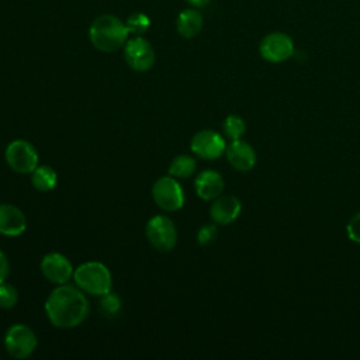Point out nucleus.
Instances as JSON below:
<instances>
[{
	"instance_id": "1",
	"label": "nucleus",
	"mask_w": 360,
	"mask_h": 360,
	"mask_svg": "<svg viewBox=\"0 0 360 360\" xmlns=\"http://www.w3.org/2000/svg\"><path fill=\"white\" fill-rule=\"evenodd\" d=\"M89 311L84 292L70 284H60L45 301V314L49 322L60 329L79 326L87 318Z\"/></svg>"
},
{
	"instance_id": "2",
	"label": "nucleus",
	"mask_w": 360,
	"mask_h": 360,
	"mask_svg": "<svg viewBox=\"0 0 360 360\" xmlns=\"http://www.w3.org/2000/svg\"><path fill=\"white\" fill-rule=\"evenodd\" d=\"M129 31L125 21L114 14H101L93 20L89 28L91 45L101 52H115L124 48L128 41Z\"/></svg>"
},
{
	"instance_id": "3",
	"label": "nucleus",
	"mask_w": 360,
	"mask_h": 360,
	"mask_svg": "<svg viewBox=\"0 0 360 360\" xmlns=\"http://www.w3.org/2000/svg\"><path fill=\"white\" fill-rule=\"evenodd\" d=\"M76 285L87 294L101 297L111 291L112 278L107 266L100 262H86L80 264L75 273Z\"/></svg>"
},
{
	"instance_id": "4",
	"label": "nucleus",
	"mask_w": 360,
	"mask_h": 360,
	"mask_svg": "<svg viewBox=\"0 0 360 360\" xmlns=\"http://www.w3.org/2000/svg\"><path fill=\"white\" fill-rule=\"evenodd\" d=\"M4 158L10 169L20 174H28L38 166L37 149L24 139H15L6 148Z\"/></svg>"
},
{
	"instance_id": "5",
	"label": "nucleus",
	"mask_w": 360,
	"mask_h": 360,
	"mask_svg": "<svg viewBox=\"0 0 360 360\" xmlns=\"http://www.w3.org/2000/svg\"><path fill=\"white\" fill-rule=\"evenodd\" d=\"M146 238L156 250L169 252L176 246L177 231L169 217L155 215L146 224Z\"/></svg>"
},
{
	"instance_id": "6",
	"label": "nucleus",
	"mask_w": 360,
	"mask_h": 360,
	"mask_svg": "<svg viewBox=\"0 0 360 360\" xmlns=\"http://www.w3.org/2000/svg\"><path fill=\"white\" fill-rule=\"evenodd\" d=\"M37 343L38 340L34 330L24 323L11 325L4 336L6 349L14 359H25L31 356L37 349Z\"/></svg>"
},
{
	"instance_id": "7",
	"label": "nucleus",
	"mask_w": 360,
	"mask_h": 360,
	"mask_svg": "<svg viewBox=\"0 0 360 360\" xmlns=\"http://www.w3.org/2000/svg\"><path fill=\"white\" fill-rule=\"evenodd\" d=\"M152 197L158 207L169 212L180 210L184 204L183 187L173 176L158 179L152 187Z\"/></svg>"
},
{
	"instance_id": "8",
	"label": "nucleus",
	"mask_w": 360,
	"mask_h": 360,
	"mask_svg": "<svg viewBox=\"0 0 360 360\" xmlns=\"http://www.w3.org/2000/svg\"><path fill=\"white\" fill-rule=\"evenodd\" d=\"M124 59L136 72H146L155 63V49L142 35L128 38L124 45Z\"/></svg>"
},
{
	"instance_id": "9",
	"label": "nucleus",
	"mask_w": 360,
	"mask_h": 360,
	"mask_svg": "<svg viewBox=\"0 0 360 360\" xmlns=\"http://www.w3.org/2000/svg\"><path fill=\"white\" fill-rule=\"evenodd\" d=\"M259 52L262 58L269 62H284L292 56L294 42L284 32H271L262 39L259 45Z\"/></svg>"
},
{
	"instance_id": "10",
	"label": "nucleus",
	"mask_w": 360,
	"mask_h": 360,
	"mask_svg": "<svg viewBox=\"0 0 360 360\" xmlns=\"http://www.w3.org/2000/svg\"><path fill=\"white\" fill-rule=\"evenodd\" d=\"M190 148L193 153L198 158L212 160L219 158L225 152L226 143L218 132L211 129H202L193 136Z\"/></svg>"
},
{
	"instance_id": "11",
	"label": "nucleus",
	"mask_w": 360,
	"mask_h": 360,
	"mask_svg": "<svg viewBox=\"0 0 360 360\" xmlns=\"http://www.w3.org/2000/svg\"><path fill=\"white\" fill-rule=\"evenodd\" d=\"M41 271L46 280L53 284H66L73 277V266L62 253H48L41 260Z\"/></svg>"
},
{
	"instance_id": "12",
	"label": "nucleus",
	"mask_w": 360,
	"mask_h": 360,
	"mask_svg": "<svg viewBox=\"0 0 360 360\" xmlns=\"http://www.w3.org/2000/svg\"><path fill=\"white\" fill-rule=\"evenodd\" d=\"M229 165L238 172H249L256 163V152L250 143L236 139L232 141L225 149Z\"/></svg>"
},
{
	"instance_id": "13",
	"label": "nucleus",
	"mask_w": 360,
	"mask_h": 360,
	"mask_svg": "<svg viewBox=\"0 0 360 360\" xmlns=\"http://www.w3.org/2000/svg\"><path fill=\"white\" fill-rule=\"evenodd\" d=\"M242 210V204L239 198L233 195H222L217 197L210 208L211 219L218 225H228L233 222Z\"/></svg>"
},
{
	"instance_id": "14",
	"label": "nucleus",
	"mask_w": 360,
	"mask_h": 360,
	"mask_svg": "<svg viewBox=\"0 0 360 360\" xmlns=\"http://www.w3.org/2000/svg\"><path fill=\"white\" fill-rule=\"evenodd\" d=\"M27 228L24 212L13 204H0V233L6 236H20Z\"/></svg>"
},
{
	"instance_id": "15",
	"label": "nucleus",
	"mask_w": 360,
	"mask_h": 360,
	"mask_svg": "<svg viewBox=\"0 0 360 360\" xmlns=\"http://www.w3.org/2000/svg\"><path fill=\"white\" fill-rule=\"evenodd\" d=\"M224 186L225 184L222 176L215 170H202L198 173L194 181L197 195L205 201H211L219 197L224 191Z\"/></svg>"
},
{
	"instance_id": "16",
	"label": "nucleus",
	"mask_w": 360,
	"mask_h": 360,
	"mask_svg": "<svg viewBox=\"0 0 360 360\" xmlns=\"http://www.w3.org/2000/svg\"><path fill=\"white\" fill-rule=\"evenodd\" d=\"M202 15L195 7H188L184 8L179 13L176 18V30L180 37L186 39H191L200 34L202 30Z\"/></svg>"
},
{
	"instance_id": "17",
	"label": "nucleus",
	"mask_w": 360,
	"mask_h": 360,
	"mask_svg": "<svg viewBox=\"0 0 360 360\" xmlns=\"http://www.w3.org/2000/svg\"><path fill=\"white\" fill-rule=\"evenodd\" d=\"M56 172L46 165L37 166L31 173V183L38 191H51L56 186Z\"/></svg>"
},
{
	"instance_id": "18",
	"label": "nucleus",
	"mask_w": 360,
	"mask_h": 360,
	"mask_svg": "<svg viewBox=\"0 0 360 360\" xmlns=\"http://www.w3.org/2000/svg\"><path fill=\"white\" fill-rule=\"evenodd\" d=\"M195 160L194 158L188 155H179L176 156L170 166H169V174L177 179H187L195 172Z\"/></svg>"
},
{
	"instance_id": "19",
	"label": "nucleus",
	"mask_w": 360,
	"mask_h": 360,
	"mask_svg": "<svg viewBox=\"0 0 360 360\" xmlns=\"http://www.w3.org/2000/svg\"><path fill=\"white\" fill-rule=\"evenodd\" d=\"M125 24L129 34H132L134 37H139L149 30L150 18L145 13H134L127 18Z\"/></svg>"
},
{
	"instance_id": "20",
	"label": "nucleus",
	"mask_w": 360,
	"mask_h": 360,
	"mask_svg": "<svg viewBox=\"0 0 360 360\" xmlns=\"http://www.w3.org/2000/svg\"><path fill=\"white\" fill-rule=\"evenodd\" d=\"M224 132L225 135L232 139V141H236V139H240L246 131V125H245V121L238 117V115H228L224 121Z\"/></svg>"
},
{
	"instance_id": "21",
	"label": "nucleus",
	"mask_w": 360,
	"mask_h": 360,
	"mask_svg": "<svg viewBox=\"0 0 360 360\" xmlns=\"http://www.w3.org/2000/svg\"><path fill=\"white\" fill-rule=\"evenodd\" d=\"M18 301V292L14 285L8 283H1L0 284V308L3 309H10L15 307Z\"/></svg>"
},
{
	"instance_id": "22",
	"label": "nucleus",
	"mask_w": 360,
	"mask_h": 360,
	"mask_svg": "<svg viewBox=\"0 0 360 360\" xmlns=\"http://www.w3.org/2000/svg\"><path fill=\"white\" fill-rule=\"evenodd\" d=\"M121 308V300L117 294L114 292H107L104 295H101L100 300V309L105 316H114Z\"/></svg>"
},
{
	"instance_id": "23",
	"label": "nucleus",
	"mask_w": 360,
	"mask_h": 360,
	"mask_svg": "<svg viewBox=\"0 0 360 360\" xmlns=\"http://www.w3.org/2000/svg\"><path fill=\"white\" fill-rule=\"evenodd\" d=\"M217 236H218V229L214 224H205L197 232V240L202 246L214 242L217 239Z\"/></svg>"
},
{
	"instance_id": "24",
	"label": "nucleus",
	"mask_w": 360,
	"mask_h": 360,
	"mask_svg": "<svg viewBox=\"0 0 360 360\" xmlns=\"http://www.w3.org/2000/svg\"><path fill=\"white\" fill-rule=\"evenodd\" d=\"M346 232L350 240L360 243V211L356 212L346 225Z\"/></svg>"
},
{
	"instance_id": "25",
	"label": "nucleus",
	"mask_w": 360,
	"mask_h": 360,
	"mask_svg": "<svg viewBox=\"0 0 360 360\" xmlns=\"http://www.w3.org/2000/svg\"><path fill=\"white\" fill-rule=\"evenodd\" d=\"M8 276V262L6 255L0 250V284L7 280Z\"/></svg>"
},
{
	"instance_id": "26",
	"label": "nucleus",
	"mask_w": 360,
	"mask_h": 360,
	"mask_svg": "<svg viewBox=\"0 0 360 360\" xmlns=\"http://www.w3.org/2000/svg\"><path fill=\"white\" fill-rule=\"evenodd\" d=\"M211 0H186V3H188L191 7H195V8H200V7H204L210 3Z\"/></svg>"
}]
</instances>
